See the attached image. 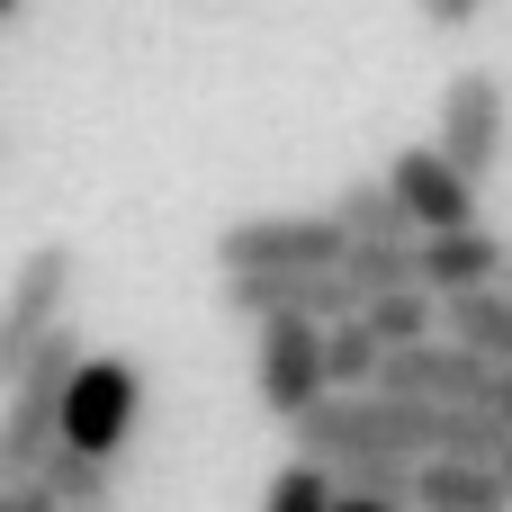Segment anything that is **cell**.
<instances>
[{
    "mask_svg": "<svg viewBox=\"0 0 512 512\" xmlns=\"http://www.w3.org/2000/svg\"><path fill=\"white\" fill-rule=\"evenodd\" d=\"M378 378H387V342L351 315V324H333L324 333V387L333 396H378Z\"/></svg>",
    "mask_w": 512,
    "mask_h": 512,
    "instance_id": "obj_12",
    "label": "cell"
},
{
    "mask_svg": "<svg viewBox=\"0 0 512 512\" xmlns=\"http://www.w3.org/2000/svg\"><path fill=\"white\" fill-rule=\"evenodd\" d=\"M36 486H45L63 512H99V504H108V468H99V459H81V450H54Z\"/></svg>",
    "mask_w": 512,
    "mask_h": 512,
    "instance_id": "obj_14",
    "label": "cell"
},
{
    "mask_svg": "<svg viewBox=\"0 0 512 512\" xmlns=\"http://www.w3.org/2000/svg\"><path fill=\"white\" fill-rule=\"evenodd\" d=\"M72 243H36L27 261H18V279H9V297H0V387H18V369L63 333V306H72Z\"/></svg>",
    "mask_w": 512,
    "mask_h": 512,
    "instance_id": "obj_4",
    "label": "cell"
},
{
    "mask_svg": "<svg viewBox=\"0 0 512 512\" xmlns=\"http://www.w3.org/2000/svg\"><path fill=\"white\" fill-rule=\"evenodd\" d=\"M333 495H342V486H333L315 459H288V468L261 486V512H333Z\"/></svg>",
    "mask_w": 512,
    "mask_h": 512,
    "instance_id": "obj_15",
    "label": "cell"
},
{
    "mask_svg": "<svg viewBox=\"0 0 512 512\" xmlns=\"http://www.w3.org/2000/svg\"><path fill=\"white\" fill-rule=\"evenodd\" d=\"M360 324H369L387 351H423V342H441V333H450V306H441L432 288H396V297L360 306Z\"/></svg>",
    "mask_w": 512,
    "mask_h": 512,
    "instance_id": "obj_11",
    "label": "cell"
},
{
    "mask_svg": "<svg viewBox=\"0 0 512 512\" xmlns=\"http://www.w3.org/2000/svg\"><path fill=\"white\" fill-rule=\"evenodd\" d=\"M441 162L459 171V180H486L495 162H504L512 144V99L504 81H495V63H459L450 72V90H441Z\"/></svg>",
    "mask_w": 512,
    "mask_h": 512,
    "instance_id": "obj_5",
    "label": "cell"
},
{
    "mask_svg": "<svg viewBox=\"0 0 512 512\" xmlns=\"http://www.w3.org/2000/svg\"><path fill=\"white\" fill-rule=\"evenodd\" d=\"M0 512H9V495H0Z\"/></svg>",
    "mask_w": 512,
    "mask_h": 512,
    "instance_id": "obj_23",
    "label": "cell"
},
{
    "mask_svg": "<svg viewBox=\"0 0 512 512\" xmlns=\"http://www.w3.org/2000/svg\"><path fill=\"white\" fill-rule=\"evenodd\" d=\"M504 486H512V450H504Z\"/></svg>",
    "mask_w": 512,
    "mask_h": 512,
    "instance_id": "obj_21",
    "label": "cell"
},
{
    "mask_svg": "<svg viewBox=\"0 0 512 512\" xmlns=\"http://www.w3.org/2000/svg\"><path fill=\"white\" fill-rule=\"evenodd\" d=\"M504 270H512V252H504V234H486V225H468V234H432V243H423V288H432L441 306L504 288Z\"/></svg>",
    "mask_w": 512,
    "mask_h": 512,
    "instance_id": "obj_9",
    "label": "cell"
},
{
    "mask_svg": "<svg viewBox=\"0 0 512 512\" xmlns=\"http://www.w3.org/2000/svg\"><path fill=\"white\" fill-rule=\"evenodd\" d=\"M486 414H504V423H512V369H495V396H486Z\"/></svg>",
    "mask_w": 512,
    "mask_h": 512,
    "instance_id": "obj_18",
    "label": "cell"
},
{
    "mask_svg": "<svg viewBox=\"0 0 512 512\" xmlns=\"http://www.w3.org/2000/svg\"><path fill=\"white\" fill-rule=\"evenodd\" d=\"M351 234L333 225V207L315 216H234L216 234V270L225 279H306V270H342Z\"/></svg>",
    "mask_w": 512,
    "mask_h": 512,
    "instance_id": "obj_2",
    "label": "cell"
},
{
    "mask_svg": "<svg viewBox=\"0 0 512 512\" xmlns=\"http://www.w3.org/2000/svg\"><path fill=\"white\" fill-rule=\"evenodd\" d=\"M135 414H144V369L126 351H90L81 378H72V396H63V450H81V459L108 468L135 441Z\"/></svg>",
    "mask_w": 512,
    "mask_h": 512,
    "instance_id": "obj_3",
    "label": "cell"
},
{
    "mask_svg": "<svg viewBox=\"0 0 512 512\" xmlns=\"http://www.w3.org/2000/svg\"><path fill=\"white\" fill-rule=\"evenodd\" d=\"M333 512H396V504H360V495H333Z\"/></svg>",
    "mask_w": 512,
    "mask_h": 512,
    "instance_id": "obj_19",
    "label": "cell"
},
{
    "mask_svg": "<svg viewBox=\"0 0 512 512\" xmlns=\"http://www.w3.org/2000/svg\"><path fill=\"white\" fill-rule=\"evenodd\" d=\"M252 396H261V414H279L297 432L333 396L324 387V324H261V342H252Z\"/></svg>",
    "mask_w": 512,
    "mask_h": 512,
    "instance_id": "obj_6",
    "label": "cell"
},
{
    "mask_svg": "<svg viewBox=\"0 0 512 512\" xmlns=\"http://www.w3.org/2000/svg\"><path fill=\"white\" fill-rule=\"evenodd\" d=\"M387 396H414V405H468V414H486V396H495V360H477V351H459L450 333L441 342H423V351H387V378H378Z\"/></svg>",
    "mask_w": 512,
    "mask_h": 512,
    "instance_id": "obj_8",
    "label": "cell"
},
{
    "mask_svg": "<svg viewBox=\"0 0 512 512\" xmlns=\"http://www.w3.org/2000/svg\"><path fill=\"white\" fill-rule=\"evenodd\" d=\"M9 512H63V504H54L45 486H18V495H9Z\"/></svg>",
    "mask_w": 512,
    "mask_h": 512,
    "instance_id": "obj_17",
    "label": "cell"
},
{
    "mask_svg": "<svg viewBox=\"0 0 512 512\" xmlns=\"http://www.w3.org/2000/svg\"><path fill=\"white\" fill-rule=\"evenodd\" d=\"M378 180L396 189L414 243H432V234H468V225H477V180H459V171L441 162V144H405Z\"/></svg>",
    "mask_w": 512,
    "mask_h": 512,
    "instance_id": "obj_7",
    "label": "cell"
},
{
    "mask_svg": "<svg viewBox=\"0 0 512 512\" xmlns=\"http://www.w3.org/2000/svg\"><path fill=\"white\" fill-rule=\"evenodd\" d=\"M504 297H512V270H504Z\"/></svg>",
    "mask_w": 512,
    "mask_h": 512,
    "instance_id": "obj_22",
    "label": "cell"
},
{
    "mask_svg": "<svg viewBox=\"0 0 512 512\" xmlns=\"http://www.w3.org/2000/svg\"><path fill=\"white\" fill-rule=\"evenodd\" d=\"M414 9H423V27H432V36H468V27L486 18V0H414Z\"/></svg>",
    "mask_w": 512,
    "mask_h": 512,
    "instance_id": "obj_16",
    "label": "cell"
},
{
    "mask_svg": "<svg viewBox=\"0 0 512 512\" xmlns=\"http://www.w3.org/2000/svg\"><path fill=\"white\" fill-rule=\"evenodd\" d=\"M414 512H512V486H504V468L432 459V468H414Z\"/></svg>",
    "mask_w": 512,
    "mask_h": 512,
    "instance_id": "obj_10",
    "label": "cell"
},
{
    "mask_svg": "<svg viewBox=\"0 0 512 512\" xmlns=\"http://www.w3.org/2000/svg\"><path fill=\"white\" fill-rule=\"evenodd\" d=\"M333 225H342L351 243H414V225H405V207H396L387 180H351V189L333 198Z\"/></svg>",
    "mask_w": 512,
    "mask_h": 512,
    "instance_id": "obj_13",
    "label": "cell"
},
{
    "mask_svg": "<svg viewBox=\"0 0 512 512\" xmlns=\"http://www.w3.org/2000/svg\"><path fill=\"white\" fill-rule=\"evenodd\" d=\"M18 9H27V0H0V27H9V18H18Z\"/></svg>",
    "mask_w": 512,
    "mask_h": 512,
    "instance_id": "obj_20",
    "label": "cell"
},
{
    "mask_svg": "<svg viewBox=\"0 0 512 512\" xmlns=\"http://www.w3.org/2000/svg\"><path fill=\"white\" fill-rule=\"evenodd\" d=\"M81 333L63 324L27 369H18V387H0L9 405H0V495H18V486H36L45 477V459L63 450V396H72V378H81Z\"/></svg>",
    "mask_w": 512,
    "mask_h": 512,
    "instance_id": "obj_1",
    "label": "cell"
}]
</instances>
